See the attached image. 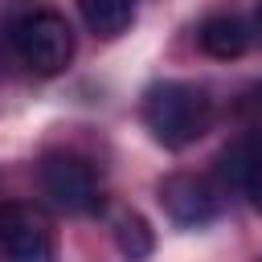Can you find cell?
Segmentation results:
<instances>
[{
	"mask_svg": "<svg viewBox=\"0 0 262 262\" xmlns=\"http://www.w3.org/2000/svg\"><path fill=\"white\" fill-rule=\"evenodd\" d=\"M78 12H82L90 33L119 37L131 25V16H135V0H78Z\"/></svg>",
	"mask_w": 262,
	"mask_h": 262,
	"instance_id": "8",
	"label": "cell"
},
{
	"mask_svg": "<svg viewBox=\"0 0 262 262\" xmlns=\"http://www.w3.org/2000/svg\"><path fill=\"white\" fill-rule=\"evenodd\" d=\"M196 41H201V49H205L209 57L229 61V57H242V53H246L250 33H246V25H242L237 16H209V20H201Z\"/></svg>",
	"mask_w": 262,
	"mask_h": 262,
	"instance_id": "7",
	"label": "cell"
},
{
	"mask_svg": "<svg viewBox=\"0 0 262 262\" xmlns=\"http://www.w3.org/2000/svg\"><path fill=\"white\" fill-rule=\"evenodd\" d=\"M41 192L53 201V209L74 217H90L102 209V184L94 164L70 151H53L41 160Z\"/></svg>",
	"mask_w": 262,
	"mask_h": 262,
	"instance_id": "3",
	"label": "cell"
},
{
	"mask_svg": "<svg viewBox=\"0 0 262 262\" xmlns=\"http://www.w3.org/2000/svg\"><path fill=\"white\" fill-rule=\"evenodd\" d=\"M221 176L237 188V196L254 209V213H262V123L258 127H250V131H242L225 151H221Z\"/></svg>",
	"mask_w": 262,
	"mask_h": 262,
	"instance_id": "6",
	"label": "cell"
},
{
	"mask_svg": "<svg viewBox=\"0 0 262 262\" xmlns=\"http://www.w3.org/2000/svg\"><path fill=\"white\" fill-rule=\"evenodd\" d=\"M115 246H119V254L127 262H147L151 250H156V233H151V225L139 213H119V221H115Z\"/></svg>",
	"mask_w": 262,
	"mask_h": 262,
	"instance_id": "9",
	"label": "cell"
},
{
	"mask_svg": "<svg viewBox=\"0 0 262 262\" xmlns=\"http://www.w3.org/2000/svg\"><path fill=\"white\" fill-rule=\"evenodd\" d=\"M0 250L8 262H57V242L45 213L25 201L0 205Z\"/></svg>",
	"mask_w": 262,
	"mask_h": 262,
	"instance_id": "4",
	"label": "cell"
},
{
	"mask_svg": "<svg viewBox=\"0 0 262 262\" xmlns=\"http://www.w3.org/2000/svg\"><path fill=\"white\" fill-rule=\"evenodd\" d=\"M8 41L16 57L33 74H61L74 57V29L53 8H29L8 25Z\"/></svg>",
	"mask_w": 262,
	"mask_h": 262,
	"instance_id": "2",
	"label": "cell"
},
{
	"mask_svg": "<svg viewBox=\"0 0 262 262\" xmlns=\"http://www.w3.org/2000/svg\"><path fill=\"white\" fill-rule=\"evenodd\" d=\"M209 119H213V102L192 82L168 78V82H151L143 90V123H147L151 139L172 151L196 143L209 131Z\"/></svg>",
	"mask_w": 262,
	"mask_h": 262,
	"instance_id": "1",
	"label": "cell"
},
{
	"mask_svg": "<svg viewBox=\"0 0 262 262\" xmlns=\"http://www.w3.org/2000/svg\"><path fill=\"white\" fill-rule=\"evenodd\" d=\"M160 205L164 213L184 225V229H201L217 217V188L205 180V176H192V172H172L160 180Z\"/></svg>",
	"mask_w": 262,
	"mask_h": 262,
	"instance_id": "5",
	"label": "cell"
},
{
	"mask_svg": "<svg viewBox=\"0 0 262 262\" xmlns=\"http://www.w3.org/2000/svg\"><path fill=\"white\" fill-rule=\"evenodd\" d=\"M258 29H262V4H258Z\"/></svg>",
	"mask_w": 262,
	"mask_h": 262,
	"instance_id": "10",
	"label": "cell"
}]
</instances>
